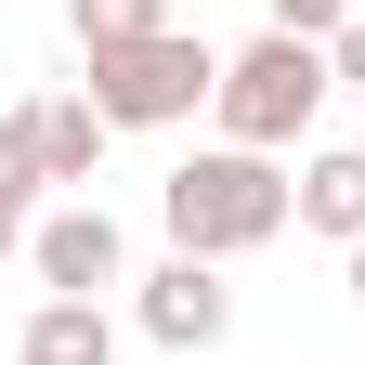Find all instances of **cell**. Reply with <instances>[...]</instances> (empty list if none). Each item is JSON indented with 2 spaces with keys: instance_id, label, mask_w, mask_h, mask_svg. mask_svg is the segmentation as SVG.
Masks as SVG:
<instances>
[{
  "instance_id": "6da1fadb",
  "label": "cell",
  "mask_w": 365,
  "mask_h": 365,
  "mask_svg": "<svg viewBox=\"0 0 365 365\" xmlns=\"http://www.w3.org/2000/svg\"><path fill=\"white\" fill-rule=\"evenodd\" d=\"M157 222H170V248H196V261H248V248H274L300 222V170H274L261 144H209V157H182L157 182Z\"/></svg>"
},
{
  "instance_id": "7a4b0ae2",
  "label": "cell",
  "mask_w": 365,
  "mask_h": 365,
  "mask_svg": "<svg viewBox=\"0 0 365 365\" xmlns=\"http://www.w3.org/2000/svg\"><path fill=\"white\" fill-rule=\"evenodd\" d=\"M327 91H339L327 39H287V26H261L248 53H222L209 118H222V144H261V157H287L300 130H313V105H327Z\"/></svg>"
},
{
  "instance_id": "3957f363",
  "label": "cell",
  "mask_w": 365,
  "mask_h": 365,
  "mask_svg": "<svg viewBox=\"0 0 365 365\" xmlns=\"http://www.w3.org/2000/svg\"><path fill=\"white\" fill-rule=\"evenodd\" d=\"M91 105H105L118 130H170V118H196L209 91H222V53L196 26H157V39H130V53H91Z\"/></svg>"
},
{
  "instance_id": "277c9868",
  "label": "cell",
  "mask_w": 365,
  "mask_h": 365,
  "mask_svg": "<svg viewBox=\"0 0 365 365\" xmlns=\"http://www.w3.org/2000/svg\"><path fill=\"white\" fill-rule=\"evenodd\" d=\"M26 261H39V287H53V300H105V287H130V235H118V209H105V196L39 209Z\"/></svg>"
},
{
  "instance_id": "5b68a950",
  "label": "cell",
  "mask_w": 365,
  "mask_h": 365,
  "mask_svg": "<svg viewBox=\"0 0 365 365\" xmlns=\"http://www.w3.org/2000/svg\"><path fill=\"white\" fill-rule=\"evenodd\" d=\"M130 327H144L157 352H222V327H235V287H222V261L170 248L144 287H130Z\"/></svg>"
},
{
  "instance_id": "8992f818",
  "label": "cell",
  "mask_w": 365,
  "mask_h": 365,
  "mask_svg": "<svg viewBox=\"0 0 365 365\" xmlns=\"http://www.w3.org/2000/svg\"><path fill=\"white\" fill-rule=\"evenodd\" d=\"M26 130H39V170H53V196H91V170H105L118 118L91 105V91H39V105H26Z\"/></svg>"
},
{
  "instance_id": "52a82bcc",
  "label": "cell",
  "mask_w": 365,
  "mask_h": 365,
  "mask_svg": "<svg viewBox=\"0 0 365 365\" xmlns=\"http://www.w3.org/2000/svg\"><path fill=\"white\" fill-rule=\"evenodd\" d=\"M14 365H118V313L105 300H39L14 327Z\"/></svg>"
},
{
  "instance_id": "ba28073f",
  "label": "cell",
  "mask_w": 365,
  "mask_h": 365,
  "mask_svg": "<svg viewBox=\"0 0 365 365\" xmlns=\"http://www.w3.org/2000/svg\"><path fill=\"white\" fill-rule=\"evenodd\" d=\"M300 235H365V144H313L300 157Z\"/></svg>"
},
{
  "instance_id": "9c48e42d",
  "label": "cell",
  "mask_w": 365,
  "mask_h": 365,
  "mask_svg": "<svg viewBox=\"0 0 365 365\" xmlns=\"http://www.w3.org/2000/svg\"><path fill=\"white\" fill-rule=\"evenodd\" d=\"M39 196H53V170H39V130H26V105H0V261L39 235Z\"/></svg>"
},
{
  "instance_id": "30bf717a",
  "label": "cell",
  "mask_w": 365,
  "mask_h": 365,
  "mask_svg": "<svg viewBox=\"0 0 365 365\" xmlns=\"http://www.w3.org/2000/svg\"><path fill=\"white\" fill-rule=\"evenodd\" d=\"M157 26H170V0H66L78 66H91V53H130V39H157Z\"/></svg>"
},
{
  "instance_id": "8fae6325",
  "label": "cell",
  "mask_w": 365,
  "mask_h": 365,
  "mask_svg": "<svg viewBox=\"0 0 365 365\" xmlns=\"http://www.w3.org/2000/svg\"><path fill=\"white\" fill-rule=\"evenodd\" d=\"M261 26H287V39H339L352 0H261Z\"/></svg>"
},
{
  "instance_id": "7c38bea8",
  "label": "cell",
  "mask_w": 365,
  "mask_h": 365,
  "mask_svg": "<svg viewBox=\"0 0 365 365\" xmlns=\"http://www.w3.org/2000/svg\"><path fill=\"white\" fill-rule=\"evenodd\" d=\"M327 66H339V91H365V14H352V26L327 39Z\"/></svg>"
},
{
  "instance_id": "4fadbf2b",
  "label": "cell",
  "mask_w": 365,
  "mask_h": 365,
  "mask_svg": "<svg viewBox=\"0 0 365 365\" xmlns=\"http://www.w3.org/2000/svg\"><path fill=\"white\" fill-rule=\"evenodd\" d=\"M339 261H352V300H365V235H352V248H339Z\"/></svg>"
}]
</instances>
